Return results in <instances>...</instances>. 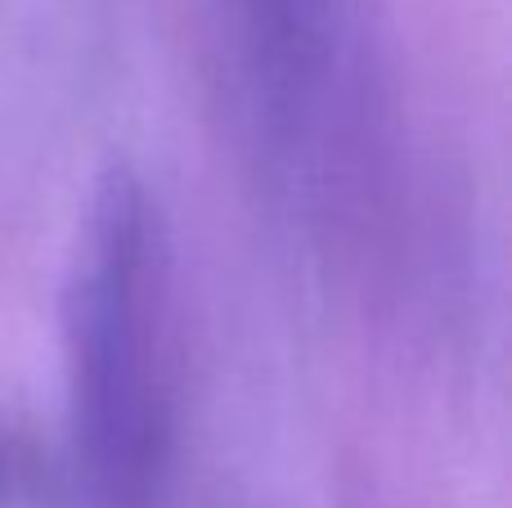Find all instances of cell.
<instances>
[{"instance_id": "1", "label": "cell", "mask_w": 512, "mask_h": 508, "mask_svg": "<svg viewBox=\"0 0 512 508\" xmlns=\"http://www.w3.org/2000/svg\"><path fill=\"white\" fill-rule=\"evenodd\" d=\"M131 171L104 176L63 302L72 423L86 468L117 504H144L162 459L158 257Z\"/></svg>"}]
</instances>
